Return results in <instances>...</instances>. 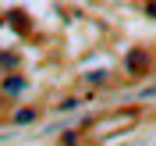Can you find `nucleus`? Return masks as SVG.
Instances as JSON below:
<instances>
[{"label":"nucleus","instance_id":"1","mask_svg":"<svg viewBox=\"0 0 156 146\" xmlns=\"http://www.w3.org/2000/svg\"><path fill=\"white\" fill-rule=\"evenodd\" d=\"M21 89H25V82H21V78H11V82H7V93H21Z\"/></svg>","mask_w":156,"mask_h":146},{"label":"nucleus","instance_id":"2","mask_svg":"<svg viewBox=\"0 0 156 146\" xmlns=\"http://www.w3.org/2000/svg\"><path fill=\"white\" fill-rule=\"evenodd\" d=\"M32 118H36V110H18V114H14V121H32Z\"/></svg>","mask_w":156,"mask_h":146}]
</instances>
